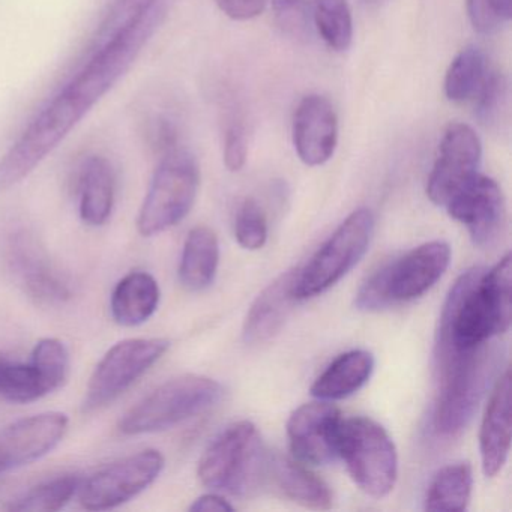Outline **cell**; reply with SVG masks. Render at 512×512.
Returning <instances> with one entry per match:
<instances>
[{"instance_id": "cell-30", "label": "cell", "mask_w": 512, "mask_h": 512, "mask_svg": "<svg viewBox=\"0 0 512 512\" xmlns=\"http://www.w3.org/2000/svg\"><path fill=\"white\" fill-rule=\"evenodd\" d=\"M314 23L335 52H346L352 46L353 19L347 0H314Z\"/></svg>"}, {"instance_id": "cell-31", "label": "cell", "mask_w": 512, "mask_h": 512, "mask_svg": "<svg viewBox=\"0 0 512 512\" xmlns=\"http://www.w3.org/2000/svg\"><path fill=\"white\" fill-rule=\"evenodd\" d=\"M224 164L230 172L244 169L248 157V134L241 103L235 95L224 104Z\"/></svg>"}, {"instance_id": "cell-7", "label": "cell", "mask_w": 512, "mask_h": 512, "mask_svg": "<svg viewBox=\"0 0 512 512\" xmlns=\"http://www.w3.org/2000/svg\"><path fill=\"white\" fill-rule=\"evenodd\" d=\"M199 187V164L190 152L179 148L161 157L137 215L140 235L151 238L178 226L193 209Z\"/></svg>"}, {"instance_id": "cell-39", "label": "cell", "mask_w": 512, "mask_h": 512, "mask_svg": "<svg viewBox=\"0 0 512 512\" xmlns=\"http://www.w3.org/2000/svg\"><path fill=\"white\" fill-rule=\"evenodd\" d=\"M233 506L220 493L203 494L190 506L193 512H230Z\"/></svg>"}, {"instance_id": "cell-28", "label": "cell", "mask_w": 512, "mask_h": 512, "mask_svg": "<svg viewBox=\"0 0 512 512\" xmlns=\"http://www.w3.org/2000/svg\"><path fill=\"white\" fill-rule=\"evenodd\" d=\"M83 479L74 473L58 476L26 491L8 506L10 511L53 512L64 508L77 493Z\"/></svg>"}, {"instance_id": "cell-16", "label": "cell", "mask_w": 512, "mask_h": 512, "mask_svg": "<svg viewBox=\"0 0 512 512\" xmlns=\"http://www.w3.org/2000/svg\"><path fill=\"white\" fill-rule=\"evenodd\" d=\"M8 271L31 298L47 304H61L70 299L65 278L52 265L37 239L28 232L16 233L7 247Z\"/></svg>"}, {"instance_id": "cell-34", "label": "cell", "mask_w": 512, "mask_h": 512, "mask_svg": "<svg viewBox=\"0 0 512 512\" xmlns=\"http://www.w3.org/2000/svg\"><path fill=\"white\" fill-rule=\"evenodd\" d=\"M508 103V82L506 77L497 70L491 68L487 80L479 94L473 100L476 116L482 122H494L499 119L500 113L505 110Z\"/></svg>"}, {"instance_id": "cell-26", "label": "cell", "mask_w": 512, "mask_h": 512, "mask_svg": "<svg viewBox=\"0 0 512 512\" xmlns=\"http://www.w3.org/2000/svg\"><path fill=\"white\" fill-rule=\"evenodd\" d=\"M473 475L469 463H454L440 469L428 485L427 511L461 512L472 496Z\"/></svg>"}, {"instance_id": "cell-33", "label": "cell", "mask_w": 512, "mask_h": 512, "mask_svg": "<svg viewBox=\"0 0 512 512\" xmlns=\"http://www.w3.org/2000/svg\"><path fill=\"white\" fill-rule=\"evenodd\" d=\"M235 236L244 250L257 251L268 241V220L259 203L245 199L239 206L235 221Z\"/></svg>"}, {"instance_id": "cell-14", "label": "cell", "mask_w": 512, "mask_h": 512, "mask_svg": "<svg viewBox=\"0 0 512 512\" xmlns=\"http://www.w3.org/2000/svg\"><path fill=\"white\" fill-rule=\"evenodd\" d=\"M445 208L451 218L466 227L476 247H490L505 229V197L499 184L481 173L458 191Z\"/></svg>"}, {"instance_id": "cell-18", "label": "cell", "mask_w": 512, "mask_h": 512, "mask_svg": "<svg viewBox=\"0 0 512 512\" xmlns=\"http://www.w3.org/2000/svg\"><path fill=\"white\" fill-rule=\"evenodd\" d=\"M479 451L485 476L493 478L502 472L511 451V376L508 370L494 382L479 430Z\"/></svg>"}, {"instance_id": "cell-17", "label": "cell", "mask_w": 512, "mask_h": 512, "mask_svg": "<svg viewBox=\"0 0 512 512\" xmlns=\"http://www.w3.org/2000/svg\"><path fill=\"white\" fill-rule=\"evenodd\" d=\"M292 137L305 166L328 163L338 145V116L331 101L319 94L302 98L293 115Z\"/></svg>"}, {"instance_id": "cell-3", "label": "cell", "mask_w": 512, "mask_h": 512, "mask_svg": "<svg viewBox=\"0 0 512 512\" xmlns=\"http://www.w3.org/2000/svg\"><path fill=\"white\" fill-rule=\"evenodd\" d=\"M269 457L256 425L239 421L203 452L197 475L214 493L245 496L268 478Z\"/></svg>"}, {"instance_id": "cell-36", "label": "cell", "mask_w": 512, "mask_h": 512, "mask_svg": "<svg viewBox=\"0 0 512 512\" xmlns=\"http://www.w3.org/2000/svg\"><path fill=\"white\" fill-rule=\"evenodd\" d=\"M143 137L152 151L164 157L179 149L181 131L173 116L166 113H152L143 122Z\"/></svg>"}, {"instance_id": "cell-37", "label": "cell", "mask_w": 512, "mask_h": 512, "mask_svg": "<svg viewBox=\"0 0 512 512\" xmlns=\"http://www.w3.org/2000/svg\"><path fill=\"white\" fill-rule=\"evenodd\" d=\"M271 2L281 29L298 40L307 38L310 34L307 0H271Z\"/></svg>"}, {"instance_id": "cell-2", "label": "cell", "mask_w": 512, "mask_h": 512, "mask_svg": "<svg viewBox=\"0 0 512 512\" xmlns=\"http://www.w3.org/2000/svg\"><path fill=\"white\" fill-rule=\"evenodd\" d=\"M488 343L437 362L440 389L433 415L437 436L463 433L499 377L505 355L502 347Z\"/></svg>"}, {"instance_id": "cell-21", "label": "cell", "mask_w": 512, "mask_h": 512, "mask_svg": "<svg viewBox=\"0 0 512 512\" xmlns=\"http://www.w3.org/2000/svg\"><path fill=\"white\" fill-rule=\"evenodd\" d=\"M160 286L148 272L125 275L113 290L110 313L118 325L133 328L148 322L160 305Z\"/></svg>"}, {"instance_id": "cell-40", "label": "cell", "mask_w": 512, "mask_h": 512, "mask_svg": "<svg viewBox=\"0 0 512 512\" xmlns=\"http://www.w3.org/2000/svg\"><path fill=\"white\" fill-rule=\"evenodd\" d=\"M365 5H368V7H379V5L385 4V2H388V0H362Z\"/></svg>"}, {"instance_id": "cell-4", "label": "cell", "mask_w": 512, "mask_h": 512, "mask_svg": "<svg viewBox=\"0 0 512 512\" xmlns=\"http://www.w3.org/2000/svg\"><path fill=\"white\" fill-rule=\"evenodd\" d=\"M451 263V247L431 241L386 263L367 278L355 305L362 311H380L415 301L427 293L445 274Z\"/></svg>"}, {"instance_id": "cell-1", "label": "cell", "mask_w": 512, "mask_h": 512, "mask_svg": "<svg viewBox=\"0 0 512 512\" xmlns=\"http://www.w3.org/2000/svg\"><path fill=\"white\" fill-rule=\"evenodd\" d=\"M512 259L491 269L472 268L449 290L436 335V362L476 349L511 326Z\"/></svg>"}, {"instance_id": "cell-13", "label": "cell", "mask_w": 512, "mask_h": 512, "mask_svg": "<svg viewBox=\"0 0 512 512\" xmlns=\"http://www.w3.org/2000/svg\"><path fill=\"white\" fill-rule=\"evenodd\" d=\"M340 409L329 401L302 404L287 421L293 458L307 466H325L338 458Z\"/></svg>"}, {"instance_id": "cell-27", "label": "cell", "mask_w": 512, "mask_h": 512, "mask_svg": "<svg viewBox=\"0 0 512 512\" xmlns=\"http://www.w3.org/2000/svg\"><path fill=\"white\" fill-rule=\"evenodd\" d=\"M52 394L34 362L0 359V398L14 404H28Z\"/></svg>"}, {"instance_id": "cell-23", "label": "cell", "mask_w": 512, "mask_h": 512, "mask_svg": "<svg viewBox=\"0 0 512 512\" xmlns=\"http://www.w3.org/2000/svg\"><path fill=\"white\" fill-rule=\"evenodd\" d=\"M374 356L368 350H350L335 358L311 386L319 400H343L358 392L370 380Z\"/></svg>"}, {"instance_id": "cell-19", "label": "cell", "mask_w": 512, "mask_h": 512, "mask_svg": "<svg viewBox=\"0 0 512 512\" xmlns=\"http://www.w3.org/2000/svg\"><path fill=\"white\" fill-rule=\"evenodd\" d=\"M299 269L281 274L272 281L251 305L244 322L245 343H268L275 335L280 334L292 311L293 304L298 302L295 296V283Z\"/></svg>"}, {"instance_id": "cell-32", "label": "cell", "mask_w": 512, "mask_h": 512, "mask_svg": "<svg viewBox=\"0 0 512 512\" xmlns=\"http://www.w3.org/2000/svg\"><path fill=\"white\" fill-rule=\"evenodd\" d=\"M31 361L40 370L50 392L58 391L70 374V353L58 338H43L35 344Z\"/></svg>"}, {"instance_id": "cell-20", "label": "cell", "mask_w": 512, "mask_h": 512, "mask_svg": "<svg viewBox=\"0 0 512 512\" xmlns=\"http://www.w3.org/2000/svg\"><path fill=\"white\" fill-rule=\"evenodd\" d=\"M77 190L83 223L91 227L104 226L115 206L116 178L112 163L103 155L86 158L77 176Z\"/></svg>"}, {"instance_id": "cell-38", "label": "cell", "mask_w": 512, "mask_h": 512, "mask_svg": "<svg viewBox=\"0 0 512 512\" xmlns=\"http://www.w3.org/2000/svg\"><path fill=\"white\" fill-rule=\"evenodd\" d=\"M221 13L236 22L256 19L265 11L266 0H215Z\"/></svg>"}, {"instance_id": "cell-15", "label": "cell", "mask_w": 512, "mask_h": 512, "mask_svg": "<svg viewBox=\"0 0 512 512\" xmlns=\"http://www.w3.org/2000/svg\"><path fill=\"white\" fill-rule=\"evenodd\" d=\"M70 419L44 412L11 422L0 430V475L28 466L52 452L64 439Z\"/></svg>"}, {"instance_id": "cell-8", "label": "cell", "mask_w": 512, "mask_h": 512, "mask_svg": "<svg viewBox=\"0 0 512 512\" xmlns=\"http://www.w3.org/2000/svg\"><path fill=\"white\" fill-rule=\"evenodd\" d=\"M338 458H343L355 484L368 496L382 499L394 490L397 448L388 431L365 416L341 421Z\"/></svg>"}, {"instance_id": "cell-24", "label": "cell", "mask_w": 512, "mask_h": 512, "mask_svg": "<svg viewBox=\"0 0 512 512\" xmlns=\"http://www.w3.org/2000/svg\"><path fill=\"white\" fill-rule=\"evenodd\" d=\"M220 263V244L214 230L197 226L190 230L182 250L179 281L190 292H202L214 283Z\"/></svg>"}, {"instance_id": "cell-10", "label": "cell", "mask_w": 512, "mask_h": 512, "mask_svg": "<svg viewBox=\"0 0 512 512\" xmlns=\"http://www.w3.org/2000/svg\"><path fill=\"white\" fill-rule=\"evenodd\" d=\"M170 349L166 338H128L103 356L86 388L82 410L97 412L112 404L145 376Z\"/></svg>"}, {"instance_id": "cell-12", "label": "cell", "mask_w": 512, "mask_h": 512, "mask_svg": "<svg viewBox=\"0 0 512 512\" xmlns=\"http://www.w3.org/2000/svg\"><path fill=\"white\" fill-rule=\"evenodd\" d=\"M482 143L466 124L449 125L443 133L439 155L427 182V197L437 206H446L479 173Z\"/></svg>"}, {"instance_id": "cell-6", "label": "cell", "mask_w": 512, "mask_h": 512, "mask_svg": "<svg viewBox=\"0 0 512 512\" xmlns=\"http://www.w3.org/2000/svg\"><path fill=\"white\" fill-rule=\"evenodd\" d=\"M223 394L221 383L209 377H175L131 407L119 421V431L125 436H140L170 430L214 407Z\"/></svg>"}, {"instance_id": "cell-9", "label": "cell", "mask_w": 512, "mask_h": 512, "mask_svg": "<svg viewBox=\"0 0 512 512\" xmlns=\"http://www.w3.org/2000/svg\"><path fill=\"white\" fill-rule=\"evenodd\" d=\"M374 232V215L368 208L353 211L328 241L299 269L295 283L298 301L322 295L346 277L367 253Z\"/></svg>"}, {"instance_id": "cell-35", "label": "cell", "mask_w": 512, "mask_h": 512, "mask_svg": "<svg viewBox=\"0 0 512 512\" xmlns=\"http://www.w3.org/2000/svg\"><path fill=\"white\" fill-rule=\"evenodd\" d=\"M467 16L479 34H493L511 20L512 0H466Z\"/></svg>"}, {"instance_id": "cell-22", "label": "cell", "mask_w": 512, "mask_h": 512, "mask_svg": "<svg viewBox=\"0 0 512 512\" xmlns=\"http://www.w3.org/2000/svg\"><path fill=\"white\" fill-rule=\"evenodd\" d=\"M274 479L284 496L310 509H329L332 506L331 488L311 472L307 464L295 458L275 455L269 457L268 476Z\"/></svg>"}, {"instance_id": "cell-25", "label": "cell", "mask_w": 512, "mask_h": 512, "mask_svg": "<svg viewBox=\"0 0 512 512\" xmlns=\"http://www.w3.org/2000/svg\"><path fill=\"white\" fill-rule=\"evenodd\" d=\"M490 65L481 49L475 46L461 50L446 71L443 91L452 103H473L490 73Z\"/></svg>"}, {"instance_id": "cell-11", "label": "cell", "mask_w": 512, "mask_h": 512, "mask_svg": "<svg viewBox=\"0 0 512 512\" xmlns=\"http://www.w3.org/2000/svg\"><path fill=\"white\" fill-rule=\"evenodd\" d=\"M163 454L145 449L121 458L82 481L79 500L88 511H109L130 502L151 487L163 472Z\"/></svg>"}, {"instance_id": "cell-29", "label": "cell", "mask_w": 512, "mask_h": 512, "mask_svg": "<svg viewBox=\"0 0 512 512\" xmlns=\"http://www.w3.org/2000/svg\"><path fill=\"white\" fill-rule=\"evenodd\" d=\"M158 5L160 0H115V4L110 7L109 13L92 37L88 55L97 52L118 35L139 25Z\"/></svg>"}, {"instance_id": "cell-5", "label": "cell", "mask_w": 512, "mask_h": 512, "mask_svg": "<svg viewBox=\"0 0 512 512\" xmlns=\"http://www.w3.org/2000/svg\"><path fill=\"white\" fill-rule=\"evenodd\" d=\"M91 112L65 86L0 158V194L22 184Z\"/></svg>"}]
</instances>
